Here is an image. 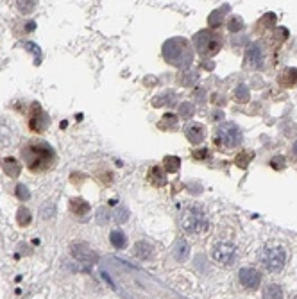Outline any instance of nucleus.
<instances>
[{"mask_svg":"<svg viewBox=\"0 0 297 299\" xmlns=\"http://www.w3.org/2000/svg\"><path fill=\"white\" fill-rule=\"evenodd\" d=\"M208 156V150H197V152H194V158H206Z\"/></svg>","mask_w":297,"mask_h":299,"instance_id":"obj_31","label":"nucleus"},{"mask_svg":"<svg viewBox=\"0 0 297 299\" xmlns=\"http://www.w3.org/2000/svg\"><path fill=\"white\" fill-rule=\"evenodd\" d=\"M16 218H18V224H20L22 228H26L30 224L32 215H30V212L26 208V206H20V210H18V214H16Z\"/></svg>","mask_w":297,"mask_h":299,"instance_id":"obj_21","label":"nucleus"},{"mask_svg":"<svg viewBox=\"0 0 297 299\" xmlns=\"http://www.w3.org/2000/svg\"><path fill=\"white\" fill-rule=\"evenodd\" d=\"M72 254L74 258H77L79 262H84V264H95L97 262V254L84 244H74Z\"/></svg>","mask_w":297,"mask_h":299,"instance_id":"obj_10","label":"nucleus"},{"mask_svg":"<svg viewBox=\"0 0 297 299\" xmlns=\"http://www.w3.org/2000/svg\"><path fill=\"white\" fill-rule=\"evenodd\" d=\"M215 142L220 144V146L228 147H236L242 144V132H240V128L233 122H226V124H220L215 131Z\"/></svg>","mask_w":297,"mask_h":299,"instance_id":"obj_6","label":"nucleus"},{"mask_svg":"<svg viewBox=\"0 0 297 299\" xmlns=\"http://www.w3.org/2000/svg\"><path fill=\"white\" fill-rule=\"evenodd\" d=\"M208 226L210 222H208V218H206V215L197 208L186 210V212L181 215V228L186 231V233H197V235H199V233H206Z\"/></svg>","mask_w":297,"mask_h":299,"instance_id":"obj_4","label":"nucleus"},{"mask_svg":"<svg viewBox=\"0 0 297 299\" xmlns=\"http://www.w3.org/2000/svg\"><path fill=\"white\" fill-rule=\"evenodd\" d=\"M178 113H179V116H181V118H192V115H194V106H192L190 102L181 104V106H179V110H178Z\"/></svg>","mask_w":297,"mask_h":299,"instance_id":"obj_25","label":"nucleus"},{"mask_svg":"<svg viewBox=\"0 0 297 299\" xmlns=\"http://www.w3.org/2000/svg\"><path fill=\"white\" fill-rule=\"evenodd\" d=\"M242 29H244L242 18H240V16L231 18V22H230V30H231V32H238V30H242Z\"/></svg>","mask_w":297,"mask_h":299,"instance_id":"obj_28","label":"nucleus"},{"mask_svg":"<svg viewBox=\"0 0 297 299\" xmlns=\"http://www.w3.org/2000/svg\"><path fill=\"white\" fill-rule=\"evenodd\" d=\"M280 82L286 88L297 84V68H284L280 76Z\"/></svg>","mask_w":297,"mask_h":299,"instance_id":"obj_16","label":"nucleus"},{"mask_svg":"<svg viewBox=\"0 0 297 299\" xmlns=\"http://www.w3.org/2000/svg\"><path fill=\"white\" fill-rule=\"evenodd\" d=\"M234 98L238 102H247L249 100V88L246 84H238L236 90H234Z\"/></svg>","mask_w":297,"mask_h":299,"instance_id":"obj_23","label":"nucleus"},{"mask_svg":"<svg viewBox=\"0 0 297 299\" xmlns=\"http://www.w3.org/2000/svg\"><path fill=\"white\" fill-rule=\"evenodd\" d=\"M176 124H178V116L176 115H165L162 122L158 124V128L160 129H174Z\"/></svg>","mask_w":297,"mask_h":299,"instance_id":"obj_24","label":"nucleus"},{"mask_svg":"<svg viewBox=\"0 0 297 299\" xmlns=\"http://www.w3.org/2000/svg\"><path fill=\"white\" fill-rule=\"evenodd\" d=\"M210 27H216L222 24V13L220 11H213L212 14H210Z\"/></svg>","mask_w":297,"mask_h":299,"instance_id":"obj_29","label":"nucleus"},{"mask_svg":"<svg viewBox=\"0 0 297 299\" xmlns=\"http://www.w3.org/2000/svg\"><path fill=\"white\" fill-rule=\"evenodd\" d=\"M24 162L27 163L30 172H47L54 167L56 163V152L47 142H30L22 150Z\"/></svg>","mask_w":297,"mask_h":299,"instance_id":"obj_1","label":"nucleus"},{"mask_svg":"<svg viewBox=\"0 0 297 299\" xmlns=\"http://www.w3.org/2000/svg\"><path fill=\"white\" fill-rule=\"evenodd\" d=\"M152 252V248H150V244L147 242H138L134 246V256L140 258V260H145V258H148V254Z\"/></svg>","mask_w":297,"mask_h":299,"instance_id":"obj_19","label":"nucleus"},{"mask_svg":"<svg viewBox=\"0 0 297 299\" xmlns=\"http://www.w3.org/2000/svg\"><path fill=\"white\" fill-rule=\"evenodd\" d=\"M110 242H111V246H113V248L124 249L126 246H128V236L124 235L122 231H111Z\"/></svg>","mask_w":297,"mask_h":299,"instance_id":"obj_18","label":"nucleus"},{"mask_svg":"<svg viewBox=\"0 0 297 299\" xmlns=\"http://www.w3.org/2000/svg\"><path fill=\"white\" fill-rule=\"evenodd\" d=\"M2 170H4L6 176H9V178H18L22 172V165L20 162L14 158H4L2 160Z\"/></svg>","mask_w":297,"mask_h":299,"instance_id":"obj_13","label":"nucleus"},{"mask_svg":"<svg viewBox=\"0 0 297 299\" xmlns=\"http://www.w3.org/2000/svg\"><path fill=\"white\" fill-rule=\"evenodd\" d=\"M238 278H240V283H242L246 288H249V290H254V288H258L260 282H262V276H260V272L256 269H252V267H244V269H240V272H238Z\"/></svg>","mask_w":297,"mask_h":299,"instance_id":"obj_9","label":"nucleus"},{"mask_svg":"<svg viewBox=\"0 0 297 299\" xmlns=\"http://www.w3.org/2000/svg\"><path fill=\"white\" fill-rule=\"evenodd\" d=\"M16 197L20 199V201H29V197H30V192L27 190V186L26 184H18L16 186Z\"/></svg>","mask_w":297,"mask_h":299,"instance_id":"obj_26","label":"nucleus"},{"mask_svg":"<svg viewBox=\"0 0 297 299\" xmlns=\"http://www.w3.org/2000/svg\"><path fill=\"white\" fill-rule=\"evenodd\" d=\"M294 156H296V158H297V142H296V144H294Z\"/></svg>","mask_w":297,"mask_h":299,"instance_id":"obj_32","label":"nucleus"},{"mask_svg":"<svg viewBox=\"0 0 297 299\" xmlns=\"http://www.w3.org/2000/svg\"><path fill=\"white\" fill-rule=\"evenodd\" d=\"M212 256L216 264L228 267V265H233L234 260H236V248H234L233 244L218 242L215 244V248L212 249Z\"/></svg>","mask_w":297,"mask_h":299,"instance_id":"obj_7","label":"nucleus"},{"mask_svg":"<svg viewBox=\"0 0 297 299\" xmlns=\"http://www.w3.org/2000/svg\"><path fill=\"white\" fill-rule=\"evenodd\" d=\"M284 160H283V156H276V158L272 160V167L274 168H283L284 167Z\"/></svg>","mask_w":297,"mask_h":299,"instance_id":"obj_30","label":"nucleus"},{"mask_svg":"<svg viewBox=\"0 0 297 299\" xmlns=\"http://www.w3.org/2000/svg\"><path fill=\"white\" fill-rule=\"evenodd\" d=\"M163 58L170 64H176L179 68H184L194 60L190 42L186 38H170L163 43Z\"/></svg>","mask_w":297,"mask_h":299,"instance_id":"obj_2","label":"nucleus"},{"mask_svg":"<svg viewBox=\"0 0 297 299\" xmlns=\"http://www.w3.org/2000/svg\"><path fill=\"white\" fill-rule=\"evenodd\" d=\"M260 264L270 272H278L283 269L284 262H286V252L281 246H265L262 251L258 252Z\"/></svg>","mask_w":297,"mask_h":299,"instance_id":"obj_3","label":"nucleus"},{"mask_svg":"<svg viewBox=\"0 0 297 299\" xmlns=\"http://www.w3.org/2000/svg\"><path fill=\"white\" fill-rule=\"evenodd\" d=\"M294 299H297V296H296V298H294Z\"/></svg>","mask_w":297,"mask_h":299,"instance_id":"obj_33","label":"nucleus"},{"mask_svg":"<svg viewBox=\"0 0 297 299\" xmlns=\"http://www.w3.org/2000/svg\"><path fill=\"white\" fill-rule=\"evenodd\" d=\"M70 210H72V214L77 215V217H84L90 212V204L86 201H82V199H72L70 201Z\"/></svg>","mask_w":297,"mask_h":299,"instance_id":"obj_15","label":"nucleus"},{"mask_svg":"<svg viewBox=\"0 0 297 299\" xmlns=\"http://www.w3.org/2000/svg\"><path fill=\"white\" fill-rule=\"evenodd\" d=\"M50 126V116L48 113L40 106L38 102L32 104V110H30V116H29V128L34 132H43L45 129Z\"/></svg>","mask_w":297,"mask_h":299,"instance_id":"obj_8","label":"nucleus"},{"mask_svg":"<svg viewBox=\"0 0 297 299\" xmlns=\"http://www.w3.org/2000/svg\"><path fill=\"white\" fill-rule=\"evenodd\" d=\"M184 134H186V138L194 146H199L200 142L204 140V136H206V129H204L202 124L192 122V124H186V128H184Z\"/></svg>","mask_w":297,"mask_h":299,"instance_id":"obj_11","label":"nucleus"},{"mask_svg":"<svg viewBox=\"0 0 297 299\" xmlns=\"http://www.w3.org/2000/svg\"><path fill=\"white\" fill-rule=\"evenodd\" d=\"M188 254H190V248H188V242L186 240H178L176 242V248H174V256L178 258L179 262H186L188 260Z\"/></svg>","mask_w":297,"mask_h":299,"instance_id":"obj_14","label":"nucleus"},{"mask_svg":"<svg viewBox=\"0 0 297 299\" xmlns=\"http://www.w3.org/2000/svg\"><path fill=\"white\" fill-rule=\"evenodd\" d=\"M264 61V52H262V47L258 43H252L249 45L246 50V64H249L250 68H258L260 64Z\"/></svg>","mask_w":297,"mask_h":299,"instance_id":"obj_12","label":"nucleus"},{"mask_svg":"<svg viewBox=\"0 0 297 299\" xmlns=\"http://www.w3.org/2000/svg\"><path fill=\"white\" fill-rule=\"evenodd\" d=\"M194 45H196L197 52H199L200 56H213L222 47L220 38L215 32H212V30H200V32H197L194 36Z\"/></svg>","mask_w":297,"mask_h":299,"instance_id":"obj_5","label":"nucleus"},{"mask_svg":"<svg viewBox=\"0 0 297 299\" xmlns=\"http://www.w3.org/2000/svg\"><path fill=\"white\" fill-rule=\"evenodd\" d=\"M264 299H283V290L278 285H268L264 292Z\"/></svg>","mask_w":297,"mask_h":299,"instance_id":"obj_22","label":"nucleus"},{"mask_svg":"<svg viewBox=\"0 0 297 299\" xmlns=\"http://www.w3.org/2000/svg\"><path fill=\"white\" fill-rule=\"evenodd\" d=\"M148 180H150V183H152L154 186H163V184L166 183L165 174L162 172V167L150 168V170H148Z\"/></svg>","mask_w":297,"mask_h":299,"instance_id":"obj_17","label":"nucleus"},{"mask_svg":"<svg viewBox=\"0 0 297 299\" xmlns=\"http://www.w3.org/2000/svg\"><path fill=\"white\" fill-rule=\"evenodd\" d=\"M34 8H36V2H30V0H26V2H18V9H20V13H24V14H29Z\"/></svg>","mask_w":297,"mask_h":299,"instance_id":"obj_27","label":"nucleus"},{"mask_svg":"<svg viewBox=\"0 0 297 299\" xmlns=\"http://www.w3.org/2000/svg\"><path fill=\"white\" fill-rule=\"evenodd\" d=\"M163 167H165L166 172L174 174V172H178L179 167H181V160H179L178 156H166V158L163 160Z\"/></svg>","mask_w":297,"mask_h":299,"instance_id":"obj_20","label":"nucleus"}]
</instances>
